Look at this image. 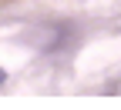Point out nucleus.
Instances as JSON below:
<instances>
[{
    "label": "nucleus",
    "instance_id": "f257e3e1",
    "mask_svg": "<svg viewBox=\"0 0 121 110\" xmlns=\"http://www.w3.org/2000/svg\"><path fill=\"white\" fill-rule=\"evenodd\" d=\"M0 83H4V70H0Z\"/></svg>",
    "mask_w": 121,
    "mask_h": 110
}]
</instances>
